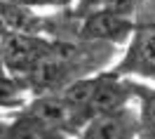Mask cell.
Returning a JSON list of instances; mask_svg holds the SVG:
<instances>
[{
  "label": "cell",
  "instance_id": "1",
  "mask_svg": "<svg viewBox=\"0 0 155 139\" xmlns=\"http://www.w3.org/2000/svg\"><path fill=\"white\" fill-rule=\"evenodd\" d=\"M49 52V45L42 42L38 36L28 33H2V61L5 71L12 78H28L38 61Z\"/></svg>",
  "mask_w": 155,
  "mask_h": 139
},
{
  "label": "cell",
  "instance_id": "2",
  "mask_svg": "<svg viewBox=\"0 0 155 139\" xmlns=\"http://www.w3.org/2000/svg\"><path fill=\"white\" fill-rule=\"evenodd\" d=\"M115 73L125 78L155 80V24H141L127 42L125 57L115 66Z\"/></svg>",
  "mask_w": 155,
  "mask_h": 139
},
{
  "label": "cell",
  "instance_id": "3",
  "mask_svg": "<svg viewBox=\"0 0 155 139\" xmlns=\"http://www.w3.org/2000/svg\"><path fill=\"white\" fill-rule=\"evenodd\" d=\"M141 137V118L139 109L132 104L110 113H101L85 123L80 130V139H139Z\"/></svg>",
  "mask_w": 155,
  "mask_h": 139
},
{
  "label": "cell",
  "instance_id": "4",
  "mask_svg": "<svg viewBox=\"0 0 155 139\" xmlns=\"http://www.w3.org/2000/svg\"><path fill=\"white\" fill-rule=\"evenodd\" d=\"M19 113L38 120V123L47 125V127L61 130L66 134H73V130H80L78 120H75V113L68 106V101L64 99L61 92H42L38 97H33Z\"/></svg>",
  "mask_w": 155,
  "mask_h": 139
},
{
  "label": "cell",
  "instance_id": "5",
  "mask_svg": "<svg viewBox=\"0 0 155 139\" xmlns=\"http://www.w3.org/2000/svg\"><path fill=\"white\" fill-rule=\"evenodd\" d=\"M134 21L129 17L115 14V12H104V10H94L87 12L82 26H80V36L87 40H97V42H129L134 36Z\"/></svg>",
  "mask_w": 155,
  "mask_h": 139
},
{
  "label": "cell",
  "instance_id": "6",
  "mask_svg": "<svg viewBox=\"0 0 155 139\" xmlns=\"http://www.w3.org/2000/svg\"><path fill=\"white\" fill-rule=\"evenodd\" d=\"M2 139H68V134L61 130L47 127L38 120L24 116V113H17V116L5 120Z\"/></svg>",
  "mask_w": 155,
  "mask_h": 139
},
{
  "label": "cell",
  "instance_id": "7",
  "mask_svg": "<svg viewBox=\"0 0 155 139\" xmlns=\"http://www.w3.org/2000/svg\"><path fill=\"white\" fill-rule=\"evenodd\" d=\"M2 29L10 31V33H28V36H35L40 31V24L35 21V17H33L28 5L14 2V0H5L2 2Z\"/></svg>",
  "mask_w": 155,
  "mask_h": 139
},
{
  "label": "cell",
  "instance_id": "8",
  "mask_svg": "<svg viewBox=\"0 0 155 139\" xmlns=\"http://www.w3.org/2000/svg\"><path fill=\"white\" fill-rule=\"evenodd\" d=\"M139 118H141L139 139H155V87H139Z\"/></svg>",
  "mask_w": 155,
  "mask_h": 139
},
{
  "label": "cell",
  "instance_id": "9",
  "mask_svg": "<svg viewBox=\"0 0 155 139\" xmlns=\"http://www.w3.org/2000/svg\"><path fill=\"white\" fill-rule=\"evenodd\" d=\"M136 2H139V0H82V7L87 12L104 10V12H115V14L129 17V14L134 12Z\"/></svg>",
  "mask_w": 155,
  "mask_h": 139
},
{
  "label": "cell",
  "instance_id": "10",
  "mask_svg": "<svg viewBox=\"0 0 155 139\" xmlns=\"http://www.w3.org/2000/svg\"><path fill=\"white\" fill-rule=\"evenodd\" d=\"M73 0H24V5H68Z\"/></svg>",
  "mask_w": 155,
  "mask_h": 139
},
{
  "label": "cell",
  "instance_id": "11",
  "mask_svg": "<svg viewBox=\"0 0 155 139\" xmlns=\"http://www.w3.org/2000/svg\"><path fill=\"white\" fill-rule=\"evenodd\" d=\"M14 2H24V0H14Z\"/></svg>",
  "mask_w": 155,
  "mask_h": 139
},
{
  "label": "cell",
  "instance_id": "12",
  "mask_svg": "<svg viewBox=\"0 0 155 139\" xmlns=\"http://www.w3.org/2000/svg\"><path fill=\"white\" fill-rule=\"evenodd\" d=\"M153 83H155V80H153Z\"/></svg>",
  "mask_w": 155,
  "mask_h": 139
}]
</instances>
